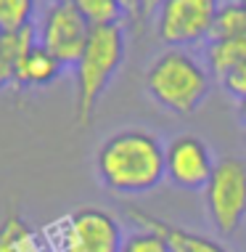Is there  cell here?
I'll list each match as a JSON object with an SVG mask.
<instances>
[{"label": "cell", "mask_w": 246, "mask_h": 252, "mask_svg": "<svg viewBox=\"0 0 246 252\" xmlns=\"http://www.w3.org/2000/svg\"><path fill=\"white\" fill-rule=\"evenodd\" d=\"M95 173L111 194H148L167 178L164 144L143 127L111 133L95 152Z\"/></svg>", "instance_id": "1"}, {"label": "cell", "mask_w": 246, "mask_h": 252, "mask_svg": "<svg viewBox=\"0 0 246 252\" xmlns=\"http://www.w3.org/2000/svg\"><path fill=\"white\" fill-rule=\"evenodd\" d=\"M127 56V37L122 24L93 27L80 61L72 66L74 74V122L87 127L104 98L106 88L117 77Z\"/></svg>", "instance_id": "2"}, {"label": "cell", "mask_w": 246, "mask_h": 252, "mask_svg": "<svg viewBox=\"0 0 246 252\" xmlns=\"http://www.w3.org/2000/svg\"><path fill=\"white\" fill-rule=\"evenodd\" d=\"M146 93L172 114L199 112L212 91V74L186 48H167L143 74Z\"/></svg>", "instance_id": "3"}, {"label": "cell", "mask_w": 246, "mask_h": 252, "mask_svg": "<svg viewBox=\"0 0 246 252\" xmlns=\"http://www.w3.org/2000/svg\"><path fill=\"white\" fill-rule=\"evenodd\" d=\"M56 252H119L122 226L111 213L101 207H77L51 226Z\"/></svg>", "instance_id": "4"}, {"label": "cell", "mask_w": 246, "mask_h": 252, "mask_svg": "<svg viewBox=\"0 0 246 252\" xmlns=\"http://www.w3.org/2000/svg\"><path fill=\"white\" fill-rule=\"evenodd\" d=\"M90 32L93 27L74 8L72 0H48L35 22L37 45H43L48 53H53L64 64V69L80 61Z\"/></svg>", "instance_id": "5"}, {"label": "cell", "mask_w": 246, "mask_h": 252, "mask_svg": "<svg viewBox=\"0 0 246 252\" xmlns=\"http://www.w3.org/2000/svg\"><path fill=\"white\" fill-rule=\"evenodd\" d=\"M204 199L215 228L233 236L246 220V162L238 157L217 159L215 173L204 189Z\"/></svg>", "instance_id": "6"}, {"label": "cell", "mask_w": 246, "mask_h": 252, "mask_svg": "<svg viewBox=\"0 0 246 252\" xmlns=\"http://www.w3.org/2000/svg\"><path fill=\"white\" fill-rule=\"evenodd\" d=\"M220 0H164L154 13L156 37L167 48H191L212 35Z\"/></svg>", "instance_id": "7"}, {"label": "cell", "mask_w": 246, "mask_h": 252, "mask_svg": "<svg viewBox=\"0 0 246 252\" xmlns=\"http://www.w3.org/2000/svg\"><path fill=\"white\" fill-rule=\"evenodd\" d=\"M164 165H167V181H172L177 189L204 191L217 162L199 135L183 133L164 144Z\"/></svg>", "instance_id": "8"}, {"label": "cell", "mask_w": 246, "mask_h": 252, "mask_svg": "<svg viewBox=\"0 0 246 252\" xmlns=\"http://www.w3.org/2000/svg\"><path fill=\"white\" fill-rule=\"evenodd\" d=\"M127 215L138 223V228L159 231L164 239L169 242V250L172 252H230V250H225L220 242L209 239V236L188 231L183 226H175V223H167V220H162V218H154V215L143 213V210H138V207H130Z\"/></svg>", "instance_id": "9"}, {"label": "cell", "mask_w": 246, "mask_h": 252, "mask_svg": "<svg viewBox=\"0 0 246 252\" xmlns=\"http://www.w3.org/2000/svg\"><path fill=\"white\" fill-rule=\"evenodd\" d=\"M64 72V64L48 53L43 45H32L22 53V59L16 61L13 69V85L16 88H48L51 83H56Z\"/></svg>", "instance_id": "10"}, {"label": "cell", "mask_w": 246, "mask_h": 252, "mask_svg": "<svg viewBox=\"0 0 246 252\" xmlns=\"http://www.w3.org/2000/svg\"><path fill=\"white\" fill-rule=\"evenodd\" d=\"M244 61H246V35L207 40V45H204V66L209 69L212 80H220L222 83Z\"/></svg>", "instance_id": "11"}, {"label": "cell", "mask_w": 246, "mask_h": 252, "mask_svg": "<svg viewBox=\"0 0 246 252\" xmlns=\"http://www.w3.org/2000/svg\"><path fill=\"white\" fill-rule=\"evenodd\" d=\"M0 252H45L37 234L16 210H8L0 220Z\"/></svg>", "instance_id": "12"}, {"label": "cell", "mask_w": 246, "mask_h": 252, "mask_svg": "<svg viewBox=\"0 0 246 252\" xmlns=\"http://www.w3.org/2000/svg\"><path fill=\"white\" fill-rule=\"evenodd\" d=\"M40 16L37 0H0V32L32 30Z\"/></svg>", "instance_id": "13"}, {"label": "cell", "mask_w": 246, "mask_h": 252, "mask_svg": "<svg viewBox=\"0 0 246 252\" xmlns=\"http://www.w3.org/2000/svg\"><path fill=\"white\" fill-rule=\"evenodd\" d=\"M246 35V11L238 0H228V3H220L215 16V24H212V35L209 40H222V37H238Z\"/></svg>", "instance_id": "14"}, {"label": "cell", "mask_w": 246, "mask_h": 252, "mask_svg": "<svg viewBox=\"0 0 246 252\" xmlns=\"http://www.w3.org/2000/svg\"><path fill=\"white\" fill-rule=\"evenodd\" d=\"M90 27H114L125 22V11L117 0H72Z\"/></svg>", "instance_id": "15"}, {"label": "cell", "mask_w": 246, "mask_h": 252, "mask_svg": "<svg viewBox=\"0 0 246 252\" xmlns=\"http://www.w3.org/2000/svg\"><path fill=\"white\" fill-rule=\"evenodd\" d=\"M119 252H172L169 242L154 228H138L122 239Z\"/></svg>", "instance_id": "16"}, {"label": "cell", "mask_w": 246, "mask_h": 252, "mask_svg": "<svg viewBox=\"0 0 246 252\" xmlns=\"http://www.w3.org/2000/svg\"><path fill=\"white\" fill-rule=\"evenodd\" d=\"M222 85H225V91H228L230 96H236L238 101L246 98V61L238 66L236 72H230L228 77L222 80Z\"/></svg>", "instance_id": "17"}, {"label": "cell", "mask_w": 246, "mask_h": 252, "mask_svg": "<svg viewBox=\"0 0 246 252\" xmlns=\"http://www.w3.org/2000/svg\"><path fill=\"white\" fill-rule=\"evenodd\" d=\"M127 19H143V0H117Z\"/></svg>", "instance_id": "18"}, {"label": "cell", "mask_w": 246, "mask_h": 252, "mask_svg": "<svg viewBox=\"0 0 246 252\" xmlns=\"http://www.w3.org/2000/svg\"><path fill=\"white\" fill-rule=\"evenodd\" d=\"M164 3V0H143V19H148V16H154L156 8Z\"/></svg>", "instance_id": "19"}, {"label": "cell", "mask_w": 246, "mask_h": 252, "mask_svg": "<svg viewBox=\"0 0 246 252\" xmlns=\"http://www.w3.org/2000/svg\"><path fill=\"white\" fill-rule=\"evenodd\" d=\"M238 117H241L244 127H246V98H241V101H238Z\"/></svg>", "instance_id": "20"}, {"label": "cell", "mask_w": 246, "mask_h": 252, "mask_svg": "<svg viewBox=\"0 0 246 252\" xmlns=\"http://www.w3.org/2000/svg\"><path fill=\"white\" fill-rule=\"evenodd\" d=\"M238 3H241V5H244V11H246V0H238Z\"/></svg>", "instance_id": "21"}]
</instances>
